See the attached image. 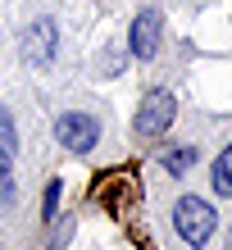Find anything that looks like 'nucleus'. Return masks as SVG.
<instances>
[{"label": "nucleus", "instance_id": "nucleus-7", "mask_svg": "<svg viewBox=\"0 0 232 250\" xmlns=\"http://www.w3.org/2000/svg\"><path fill=\"white\" fill-rule=\"evenodd\" d=\"M9 164H14V155L0 150V214L14 205V178H9Z\"/></svg>", "mask_w": 232, "mask_h": 250}, {"label": "nucleus", "instance_id": "nucleus-1", "mask_svg": "<svg viewBox=\"0 0 232 250\" xmlns=\"http://www.w3.org/2000/svg\"><path fill=\"white\" fill-rule=\"evenodd\" d=\"M173 119H178V96H173L169 86H155V91H146V100H141V109L132 119V132L141 141H155V137H164L173 127Z\"/></svg>", "mask_w": 232, "mask_h": 250}, {"label": "nucleus", "instance_id": "nucleus-6", "mask_svg": "<svg viewBox=\"0 0 232 250\" xmlns=\"http://www.w3.org/2000/svg\"><path fill=\"white\" fill-rule=\"evenodd\" d=\"M214 191H219V196H232V141H228V150L214 159Z\"/></svg>", "mask_w": 232, "mask_h": 250}, {"label": "nucleus", "instance_id": "nucleus-8", "mask_svg": "<svg viewBox=\"0 0 232 250\" xmlns=\"http://www.w3.org/2000/svg\"><path fill=\"white\" fill-rule=\"evenodd\" d=\"M191 164H196V150H191V146H173V150H164V168L169 173H187Z\"/></svg>", "mask_w": 232, "mask_h": 250}, {"label": "nucleus", "instance_id": "nucleus-10", "mask_svg": "<svg viewBox=\"0 0 232 250\" xmlns=\"http://www.w3.org/2000/svg\"><path fill=\"white\" fill-rule=\"evenodd\" d=\"M41 214H46V218L60 214V182H50V187H46V209H41Z\"/></svg>", "mask_w": 232, "mask_h": 250}, {"label": "nucleus", "instance_id": "nucleus-5", "mask_svg": "<svg viewBox=\"0 0 232 250\" xmlns=\"http://www.w3.org/2000/svg\"><path fill=\"white\" fill-rule=\"evenodd\" d=\"M159 32H164V19H159L155 9H141L132 19V27H127V50H132V60H155Z\"/></svg>", "mask_w": 232, "mask_h": 250}, {"label": "nucleus", "instance_id": "nucleus-9", "mask_svg": "<svg viewBox=\"0 0 232 250\" xmlns=\"http://www.w3.org/2000/svg\"><path fill=\"white\" fill-rule=\"evenodd\" d=\"M0 150H19V132H14V123H9V114L5 109H0Z\"/></svg>", "mask_w": 232, "mask_h": 250}, {"label": "nucleus", "instance_id": "nucleus-3", "mask_svg": "<svg viewBox=\"0 0 232 250\" xmlns=\"http://www.w3.org/2000/svg\"><path fill=\"white\" fill-rule=\"evenodd\" d=\"M55 137H60L64 150L86 155V150H96V141H100V123L91 114H60V119H55Z\"/></svg>", "mask_w": 232, "mask_h": 250}, {"label": "nucleus", "instance_id": "nucleus-4", "mask_svg": "<svg viewBox=\"0 0 232 250\" xmlns=\"http://www.w3.org/2000/svg\"><path fill=\"white\" fill-rule=\"evenodd\" d=\"M55 50H60V27H55V19H37L32 27H23V60L46 68L55 60Z\"/></svg>", "mask_w": 232, "mask_h": 250}, {"label": "nucleus", "instance_id": "nucleus-2", "mask_svg": "<svg viewBox=\"0 0 232 250\" xmlns=\"http://www.w3.org/2000/svg\"><path fill=\"white\" fill-rule=\"evenodd\" d=\"M173 228H178V237H182V241L205 246V241L214 237V228H219V214H214L200 196H182V200H178V209H173Z\"/></svg>", "mask_w": 232, "mask_h": 250}]
</instances>
